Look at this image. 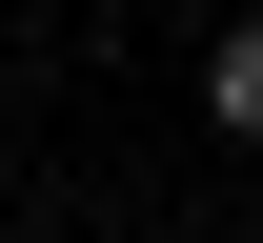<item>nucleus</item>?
<instances>
[{"instance_id":"f257e3e1","label":"nucleus","mask_w":263,"mask_h":243,"mask_svg":"<svg viewBox=\"0 0 263 243\" xmlns=\"http://www.w3.org/2000/svg\"><path fill=\"white\" fill-rule=\"evenodd\" d=\"M202 122H223V142H263V21H223V61H202Z\"/></svg>"}]
</instances>
